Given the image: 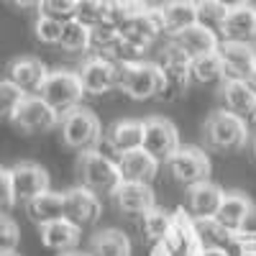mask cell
I'll return each instance as SVG.
<instances>
[{"instance_id":"31","label":"cell","mask_w":256,"mask_h":256,"mask_svg":"<svg viewBox=\"0 0 256 256\" xmlns=\"http://www.w3.org/2000/svg\"><path fill=\"white\" fill-rule=\"evenodd\" d=\"M223 80H226V67H223V59L218 52L192 59V82L212 84V82H223Z\"/></svg>"},{"instance_id":"18","label":"cell","mask_w":256,"mask_h":256,"mask_svg":"<svg viewBox=\"0 0 256 256\" xmlns=\"http://www.w3.org/2000/svg\"><path fill=\"white\" fill-rule=\"evenodd\" d=\"M113 198H116L118 210L126 212V216L144 218L148 210L156 208V195H154L152 184H146V182H123Z\"/></svg>"},{"instance_id":"48","label":"cell","mask_w":256,"mask_h":256,"mask_svg":"<svg viewBox=\"0 0 256 256\" xmlns=\"http://www.w3.org/2000/svg\"><path fill=\"white\" fill-rule=\"evenodd\" d=\"M251 152H254V159H256V138H254V144H251Z\"/></svg>"},{"instance_id":"44","label":"cell","mask_w":256,"mask_h":256,"mask_svg":"<svg viewBox=\"0 0 256 256\" xmlns=\"http://www.w3.org/2000/svg\"><path fill=\"white\" fill-rule=\"evenodd\" d=\"M220 3H223L228 10H233V8H244V6H248L251 0H220Z\"/></svg>"},{"instance_id":"41","label":"cell","mask_w":256,"mask_h":256,"mask_svg":"<svg viewBox=\"0 0 256 256\" xmlns=\"http://www.w3.org/2000/svg\"><path fill=\"white\" fill-rule=\"evenodd\" d=\"M0 200H3V210H6V212L18 202V192H16L13 169H10V166H6L3 172H0Z\"/></svg>"},{"instance_id":"32","label":"cell","mask_w":256,"mask_h":256,"mask_svg":"<svg viewBox=\"0 0 256 256\" xmlns=\"http://www.w3.org/2000/svg\"><path fill=\"white\" fill-rule=\"evenodd\" d=\"M141 220H144V233H146V238L152 241V244H162V241L169 236V230H172L174 212H169V210H164V208L156 205L154 210H148Z\"/></svg>"},{"instance_id":"7","label":"cell","mask_w":256,"mask_h":256,"mask_svg":"<svg viewBox=\"0 0 256 256\" xmlns=\"http://www.w3.org/2000/svg\"><path fill=\"white\" fill-rule=\"evenodd\" d=\"M164 166H166V172L172 174V180L180 182L187 190L210 180V159L198 146H180L177 152L166 159Z\"/></svg>"},{"instance_id":"16","label":"cell","mask_w":256,"mask_h":256,"mask_svg":"<svg viewBox=\"0 0 256 256\" xmlns=\"http://www.w3.org/2000/svg\"><path fill=\"white\" fill-rule=\"evenodd\" d=\"M226 200V192L216 182H200L187 190V210L195 220H208L216 218L220 212V205Z\"/></svg>"},{"instance_id":"12","label":"cell","mask_w":256,"mask_h":256,"mask_svg":"<svg viewBox=\"0 0 256 256\" xmlns=\"http://www.w3.org/2000/svg\"><path fill=\"white\" fill-rule=\"evenodd\" d=\"M254 216H256V205L248 195H244V192H226V200L216 220L230 236H236L241 230H248V223L254 220Z\"/></svg>"},{"instance_id":"1","label":"cell","mask_w":256,"mask_h":256,"mask_svg":"<svg viewBox=\"0 0 256 256\" xmlns=\"http://www.w3.org/2000/svg\"><path fill=\"white\" fill-rule=\"evenodd\" d=\"M77 177L80 184L98 192V195H116L118 187L123 184V172L118 159L110 154H102L100 148L82 152L77 159Z\"/></svg>"},{"instance_id":"35","label":"cell","mask_w":256,"mask_h":256,"mask_svg":"<svg viewBox=\"0 0 256 256\" xmlns=\"http://www.w3.org/2000/svg\"><path fill=\"white\" fill-rule=\"evenodd\" d=\"M108 10H110V0H80L74 18L88 28H95L108 20Z\"/></svg>"},{"instance_id":"15","label":"cell","mask_w":256,"mask_h":256,"mask_svg":"<svg viewBox=\"0 0 256 256\" xmlns=\"http://www.w3.org/2000/svg\"><path fill=\"white\" fill-rule=\"evenodd\" d=\"M218 54L226 67V80H248L251 72L256 70V46L254 44H241V41H220Z\"/></svg>"},{"instance_id":"13","label":"cell","mask_w":256,"mask_h":256,"mask_svg":"<svg viewBox=\"0 0 256 256\" xmlns=\"http://www.w3.org/2000/svg\"><path fill=\"white\" fill-rule=\"evenodd\" d=\"M49 77V70L46 64L36 59V56H18L8 64V72H6V80H10L13 84H18L26 95H38L44 82Z\"/></svg>"},{"instance_id":"11","label":"cell","mask_w":256,"mask_h":256,"mask_svg":"<svg viewBox=\"0 0 256 256\" xmlns=\"http://www.w3.org/2000/svg\"><path fill=\"white\" fill-rule=\"evenodd\" d=\"M84 92L88 95H105L118 90V64L105 56H88L77 70Z\"/></svg>"},{"instance_id":"19","label":"cell","mask_w":256,"mask_h":256,"mask_svg":"<svg viewBox=\"0 0 256 256\" xmlns=\"http://www.w3.org/2000/svg\"><path fill=\"white\" fill-rule=\"evenodd\" d=\"M166 38L172 41L177 49H182L190 59H198V56H205L210 52H218V46H220V36L216 31L200 26V24L190 26V28H184L180 34H172Z\"/></svg>"},{"instance_id":"30","label":"cell","mask_w":256,"mask_h":256,"mask_svg":"<svg viewBox=\"0 0 256 256\" xmlns=\"http://www.w3.org/2000/svg\"><path fill=\"white\" fill-rule=\"evenodd\" d=\"M152 3L148 0H110V10H108V24L118 26L120 31L128 28L136 18H141Z\"/></svg>"},{"instance_id":"39","label":"cell","mask_w":256,"mask_h":256,"mask_svg":"<svg viewBox=\"0 0 256 256\" xmlns=\"http://www.w3.org/2000/svg\"><path fill=\"white\" fill-rule=\"evenodd\" d=\"M18 241H20V228L6 212V216L0 218V248H3V254L16 251L18 248Z\"/></svg>"},{"instance_id":"36","label":"cell","mask_w":256,"mask_h":256,"mask_svg":"<svg viewBox=\"0 0 256 256\" xmlns=\"http://www.w3.org/2000/svg\"><path fill=\"white\" fill-rule=\"evenodd\" d=\"M28 95L18 88V84H13L10 80H3L0 82V108H3V118L6 120H13V116L18 113L20 102H24Z\"/></svg>"},{"instance_id":"33","label":"cell","mask_w":256,"mask_h":256,"mask_svg":"<svg viewBox=\"0 0 256 256\" xmlns=\"http://www.w3.org/2000/svg\"><path fill=\"white\" fill-rule=\"evenodd\" d=\"M59 46L64 52H70V54H84V52L90 54V28L84 24H80L77 18L67 20V24H64V31H62Z\"/></svg>"},{"instance_id":"4","label":"cell","mask_w":256,"mask_h":256,"mask_svg":"<svg viewBox=\"0 0 256 256\" xmlns=\"http://www.w3.org/2000/svg\"><path fill=\"white\" fill-rule=\"evenodd\" d=\"M59 131H62V141L80 154L98 148V144L102 141V126L98 116L90 108H84V105L70 110L67 116H62Z\"/></svg>"},{"instance_id":"29","label":"cell","mask_w":256,"mask_h":256,"mask_svg":"<svg viewBox=\"0 0 256 256\" xmlns=\"http://www.w3.org/2000/svg\"><path fill=\"white\" fill-rule=\"evenodd\" d=\"M120 28L113 24H100L95 28H90V56H105V59H113L116 46L120 44Z\"/></svg>"},{"instance_id":"26","label":"cell","mask_w":256,"mask_h":256,"mask_svg":"<svg viewBox=\"0 0 256 256\" xmlns=\"http://www.w3.org/2000/svg\"><path fill=\"white\" fill-rule=\"evenodd\" d=\"M118 164H120V172H123V182H146V184H152L162 162L148 154L146 148H136V152H128V154L118 156Z\"/></svg>"},{"instance_id":"8","label":"cell","mask_w":256,"mask_h":256,"mask_svg":"<svg viewBox=\"0 0 256 256\" xmlns=\"http://www.w3.org/2000/svg\"><path fill=\"white\" fill-rule=\"evenodd\" d=\"M162 244L166 246V251L172 256H200L205 251L202 236L198 230V220L192 218L190 210H184V208L174 210L172 230H169V236Z\"/></svg>"},{"instance_id":"22","label":"cell","mask_w":256,"mask_h":256,"mask_svg":"<svg viewBox=\"0 0 256 256\" xmlns=\"http://www.w3.org/2000/svg\"><path fill=\"white\" fill-rule=\"evenodd\" d=\"M126 38L136 41V44L152 49L154 41H159L162 36H169L166 34V24H164V16H162V8L159 6H152L141 18H136L128 28L120 31Z\"/></svg>"},{"instance_id":"40","label":"cell","mask_w":256,"mask_h":256,"mask_svg":"<svg viewBox=\"0 0 256 256\" xmlns=\"http://www.w3.org/2000/svg\"><path fill=\"white\" fill-rule=\"evenodd\" d=\"M233 256H256V230H241L230 238Z\"/></svg>"},{"instance_id":"10","label":"cell","mask_w":256,"mask_h":256,"mask_svg":"<svg viewBox=\"0 0 256 256\" xmlns=\"http://www.w3.org/2000/svg\"><path fill=\"white\" fill-rule=\"evenodd\" d=\"M180 131L177 126L169 118H146L144 120V148L152 156H156L162 164H166V159L172 156L180 148Z\"/></svg>"},{"instance_id":"37","label":"cell","mask_w":256,"mask_h":256,"mask_svg":"<svg viewBox=\"0 0 256 256\" xmlns=\"http://www.w3.org/2000/svg\"><path fill=\"white\" fill-rule=\"evenodd\" d=\"M77 3L80 0H41V6L36 10H38V16H46V18L67 24V20H74Z\"/></svg>"},{"instance_id":"42","label":"cell","mask_w":256,"mask_h":256,"mask_svg":"<svg viewBox=\"0 0 256 256\" xmlns=\"http://www.w3.org/2000/svg\"><path fill=\"white\" fill-rule=\"evenodd\" d=\"M200 256H233L230 248H220V246H205V251Z\"/></svg>"},{"instance_id":"9","label":"cell","mask_w":256,"mask_h":256,"mask_svg":"<svg viewBox=\"0 0 256 256\" xmlns=\"http://www.w3.org/2000/svg\"><path fill=\"white\" fill-rule=\"evenodd\" d=\"M10 123L16 128H20L24 134H44V131H54V128H59L62 116L41 95H28L24 102H20V108L13 116Z\"/></svg>"},{"instance_id":"2","label":"cell","mask_w":256,"mask_h":256,"mask_svg":"<svg viewBox=\"0 0 256 256\" xmlns=\"http://www.w3.org/2000/svg\"><path fill=\"white\" fill-rule=\"evenodd\" d=\"M118 64V62H116ZM164 88V72L159 62H123L118 64V90L131 100H152L159 98Z\"/></svg>"},{"instance_id":"25","label":"cell","mask_w":256,"mask_h":256,"mask_svg":"<svg viewBox=\"0 0 256 256\" xmlns=\"http://www.w3.org/2000/svg\"><path fill=\"white\" fill-rule=\"evenodd\" d=\"M220 100L226 110L236 113L241 118H248L256 110V90L248 84V80H223L220 82Z\"/></svg>"},{"instance_id":"38","label":"cell","mask_w":256,"mask_h":256,"mask_svg":"<svg viewBox=\"0 0 256 256\" xmlns=\"http://www.w3.org/2000/svg\"><path fill=\"white\" fill-rule=\"evenodd\" d=\"M62 31H64L62 20H54V18H46V16H38L36 24H34V36L46 46H59Z\"/></svg>"},{"instance_id":"6","label":"cell","mask_w":256,"mask_h":256,"mask_svg":"<svg viewBox=\"0 0 256 256\" xmlns=\"http://www.w3.org/2000/svg\"><path fill=\"white\" fill-rule=\"evenodd\" d=\"M156 62H159V67L164 72V88H162L159 100H166V102L180 100L184 95V90L190 88V82H192V59L166 38V44L159 52Z\"/></svg>"},{"instance_id":"49","label":"cell","mask_w":256,"mask_h":256,"mask_svg":"<svg viewBox=\"0 0 256 256\" xmlns=\"http://www.w3.org/2000/svg\"><path fill=\"white\" fill-rule=\"evenodd\" d=\"M0 256H18V254H16V251H10V254H0Z\"/></svg>"},{"instance_id":"47","label":"cell","mask_w":256,"mask_h":256,"mask_svg":"<svg viewBox=\"0 0 256 256\" xmlns=\"http://www.w3.org/2000/svg\"><path fill=\"white\" fill-rule=\"evenodd\" d=\"M62 256H92L90 251H70V254H62Z\"/></svg>"},{"instance_id":"17","label":"cell","mask_w":256,"mask_h":256,"mask_svg":"<svg viewBox=\"0 0 256 256\" xmlns=\"http://www.w3.org/2000/svg\"><path fill=\"white\" fill-rule=\"evenodd\" d=\"M105 146L110 154H116V159L128 152H136V148H144V120H116L105 131Z\"/></svg>"},{"instance_id":"28","label":"cell","mask_w":256,"mask_h":256,"mask_svg":"<svg viewBox=\"0 0 256 256\" xmlns=\"http://www.w3.org/2000/svg\"><path fill=\"white\" fill-rule=\"evenodd\" d=\"M92 256H131V241L118 228H102L90 238Z\"/></svg>"},{"instance_id":"34","label":"cell","mask_w":256,"mask_h":256,"mask_svg":"<svg viewBox=\"0 0 256 256\" xmlns=\"http://www.w3.org/2000/svg\"><path fill=\"white\" fill-rule=\"evenodd\" d=\"M228 18V8L220 3V0H198V24L216 31L220 36V28Z\"/></svg>"},{"instance_id":"5","label":"cell","mask_w":256,"mask_h":256,"mask_svg":"<svg viewBox=\"0 0 256 256\" xmlns=\"http://www.w3.org/2000/svg\"><path fill=\"white\" fill-rule=\"evenodd\" d=\"M38 95L44 98L59 116H67L70 110L80 108L82 98L88 92H84V84H82V80L74 70H52Z\"/></svg>"},{"instance_id":"27","label":"cell","mask_w":256,"mask_h":256,"mask_svg":"<svg viewBox=\"0 0 256 256\" xmlns=\"http://www.w3.org/2000/svg\"><path fill=\"white\" fill-rule=\"evenodd\" d=\"M159 8L169 36L198 24V0H164V3H159Z\"/></svg>"},{"instance_id":"21","label":"cell","mask_w":256,"mask_h":256,"mask_svg":"<svg viewBox=\"0 0 256 256\" xmlns=\"http://www.w3.org/2000/svg\"><path fill=\"white\" fill-rule=\"evenodd\" d=\"M38 233H41V244H44L49 251H56V254L77 251L80 238H82V228L77 223H72L70 218H62V220L41 226Z\"/></svg>"},{"instance_id":"3","label":"cell","mask_w":256,"mask_h":256,"mask_svg":"<svg viewBox=\"0 0 256 256\" xmlns=\"http://www.w3.org/2000/svg\"><path fill=\"white\" fill-rule=\"evenodd\" d=\"M202 138L216 152H238L254 136L248 131V120L230 113V110H216L202 126Z\"/></svg>"},{"instance_id":"43","label":"cell","mask_w":256,"mask_h":256,"mask_svg":"<svg viewBox=\"0 0 256 256\" xmlns=\"http://www.w3.org/2000/svg\"><path fill=\"white\" fill-rule=\"evenodd\" d=\"M8 3H13L16 8H38L41 0H8Z\"/></svg>"},{"instance_id":"20","label":"cell","mask_w":256,"mask_h":256,"mask_svg":"<svg viewBox=\"0 0 256 256\" xmlns=\"http://www.w3.org/2000/svg\"><path fill=\"white\" fill-rule=\"evenodd\" d=\"M13 169V182H16V192H18V200H34L41 192L52 190L49 187V172L41 164L36 162H18Z\"/></svg>"},{"instance_id":"46","label":"cell","mask_w":256,"mask_h":256,"mask_svg":"<svg viewBox=\"0 0 256 256\" xmlns=\"http://www.w3.org/2000/svg\"><path fill=\"white\" fill-rule=\"evenodd\" d=\"M246 120H248V131H251V136L256 138V110H254V113H251Z\"/></svg>"},{"instance_id":"45","label":"cell","mask_w":256,"mask_h":256,"mask_svg":"<svg viewBox=\"0 0 256 256\" xmlns=\"http://www.w3.org/2000/svg\"><path fill=\"white\" fill-rule=\"evenodd\" d=\"M148 256H172V254L166 251L164 244H152V254H148Z\"/></svg>"},{"instance_id":"23","label":"cell","mask_w":256,"mask_h":256,"mask_svg":"<svg viewBox=\"0 0 256 256\" xmlns=\"http://www.w3.org/2000/svg\"><path fill=\"white\" fill-rule=\"evenodd\" d=\"M26 212L38 228L46 223H54V220H62V218H67V195L46 190L26 202Z\"/></svg>"},{"instance_id":"24","label":"cell","mask_w":256,"mask_h":256,"mask_svg":"<svg viewBox=\"0 0 256 256\" xmlns=\"http://www.w3.org/2000/svg\"><path fill=\"white\" fill-rule=\"evenodd\" d=\"M220 41H241L256 44V6H244L228 10V18L220 28Z\"/></svg>"},{"instance_id":"14","label":"cell","mask_w":256,"mask_h":256,"mask_svg":"<svg viewBox=\"0 0 256 256\" xmlns=\"http://www.w3.org/2000/svg\"><path fill=\"white\" fill-rule=\"evenodd\" d=\"M64 195H67V218L72 223H77L80 228L98 223L100 212H102V202H100L98 192L88 190L84 184H77V187L67 190Z\"/></svg>"}]
</instances>
